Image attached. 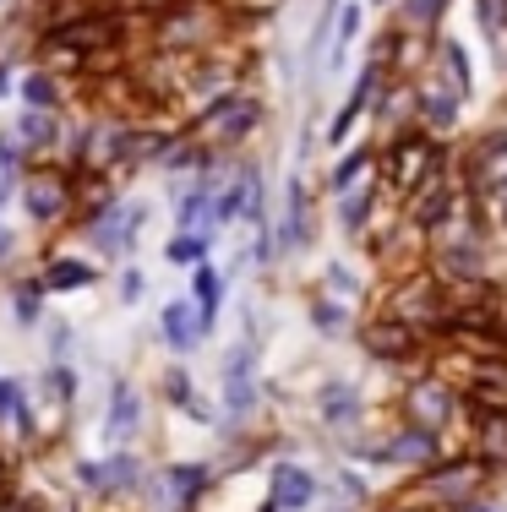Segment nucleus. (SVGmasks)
Listing matches in <instances>:
<instances>
[{"mask_svg": "<svg viewBox=\"0 0 507 512\" xmlns=\"http://www.w3.org/2000/svg\"><path fill=\"white\" fill-rule=\"evenodd\" d=\"M491 485V469L480 463L475 453H453V458H437L431 469L415 474V485H409V512H464L475 507L480 496H486Z\"/></svg>", "mask_w": 507, "mask_h": 512, "instance_id": "nucleus-1", "label": "nucleus"}, {"mask_svg": "<svg viewBox=\"0 0 507 512\" xmlns=\"http://www.w3.org/2000/svg\"><path fill=\"white\" fill-rule=\"evenodd\" d=\"M398 322H409L415 333H458V306L448 295L442 278H426V273H409L404 284L393 289V311Z\"/></svg>", "mask_w": 507, "mask_h": 512, "instance_id": "nucleus-2", "label": "nucleus"}, {"mask_svg": "<svg viewBox=\"0 0 507 512\" xmlns=\"http://www.w3.org/2000/svg\"><path fill=\"white\" fill-rule=\"evenodd\" d=\"M120 39V17L115 11H88V17H71V22H55L50 33H44L39 44V60H50V66H60V60H99L110 44Z\"/></svg>", "mask_w": 507, "mask_h": 512, "instance_id": "nucleus-3", "label": "nucleus"}, {"mask_svg": "<svg viewBox=\"0 0 507 512\" xmlns=\"http://www.w3.org/2000/svg\"><path fill=\"white\" fill-rule=\"evenodd\" d=\"M442 169V148L431 137H398L388 153H382V186L393 191V197H409L415 202L420 191L437 180Z\"/></svg>", "mask_w": 507, "mask_h": 512, "instance_id": "nucleus-4", "label": "nucleus"}, {"mask_svg": "<svg viewBox=\"0 0 507 512\" xmlns=\"http://www.w3.org/2000/svg\"><path fill=\"white\" fill-rule=\"evenodd\" d=\"M464 409H469L464 393L448 387V382H437V376H426V382L409 393V425H420V431H431V436H442Z\"/></svg>", "mask_w": 507, "mask_h": 512, "instance_id": "nucleus-5", "label": "nucleus"}, {"mask_svg": "<svg viewBox=\"0 0 507 512\" xmlns=\"http://www.w3.org/2000/svg\"><path fill=\"white\" fill-rule=\"evenodd\" d=\"M257 120H262V104L251 99V93H229V99L202 109L197 137H208V142H240L251 126H257Z\"/></svg>", "mask_w": 507, "mask_h": 512, "instance_id": "nucleus-6", "label": "nucleus"}, {"mask_svg": "<svg viewBox=\"0 0 507 512\" xmlns=\"http://www.w3.org/2000/svg\"><path fill=\"white\" fill-rule=\"evenodd\" d=\"M371 463H404V469H431V463L442 458V436H431V431H420V425H398V431L388 436L382 447H371L366 453Z\"/></svg>", "mask_w": 507, "mask_h": 512, "instance_id": "nucleus-7", "label": "nucleus"}, {"mask_svg": "<svg viewBox=\"0 0 507 512\" xmlns=\"http://www.w3.org/2000/svg\"><path fill=\"white\" fill-rule=\"evenodd\" d=\"M224 409L229 420H246L257 409V349L251 344H235L224 360Z\"/></svg>", "mask_w": 507, "mask_h": 512, "instance_id": "nucleus-8", "label": "nucleus"}, {"mask_svg": "<svg viewBox=\"0 0 507 512\" xmlns=\"http://www.w3.org/2000/svg\"><path fill=\"white\" fill-rule=\"evenodd\" d=\"M268 507L273 512H311L317 507V474H311L306 463H273Z\"/></svg>", "mask_w": 507, "mask_h": 512, "instance_id": "nucleus-9", "label": "nucleus"}, {"mask_svg": "<svg viewBox=\"0 0 507 512\" xmlns=\"http://www.w3.org/2000/svg\"><path fill=\"white\" fill-rule=\"evenodd\" d=\"M360 344H366L382 365H404V360L420 355V333L409 322H398V316H377V322H366Z\"/></svg>", "mask_w": 507, "mask_h": 512, "instance_id": "nucleus-10", "label": "nucleus"}, {"mask_svg": "<svg viewBox=\"0 0 507 512\" xmlns=\"http://www.w3.org/2000/svg\"><path fill=\"white\" fill-rule=\"evenodd\" d=\"M469 453L491 474H507V409H475L469 414Z\"/></svg>", "mask_w": 507, "mask_h": 512, "instance_id": "nucleus-11", "label": "nucleus"}, {"mask_svg": "<svg viewBox=\"0 0 507 512\" xmlns=\"http://www.w3.org/2000/svg\"><path fill=\"white\" fill-rule=\"evenodd\" d=\"M213 333V316L208 311H197V306H164V316H159V338L169 349H175V355H186V349H197L202 338Z\"/></svg>", "mask_w": 507, "mask_h": 512, "instance_id": "nucleus-12", "label": "nucleus"}, {"mask_svg": "<svg viewBox=\"0 0 507 512\" xmlns=\"http://www.w3.org/2000/svg\"><path fill=\"white\" fill-rule=\"evenodd\" d=\"M164 485H169V502H175L180 512H202L208 485H213V469H208V463H169Z\"/></svg>", "mask_w": 507, "mask_h": 512, "instance_id": "nucleus-13", "label": "nucleus"}, {"mask_svg": "<svg viewBox=\"0 0 507 512\" xmlns=\"http://www.w3.org/2000/svg\"><path fill=\"white\" fill-rule=\"evenodd\" d=\"M137 425H142V393L126 382V376H115V387H110V414H104V431H110L115 442H131V436H137Z\"/></svg>", "mask_w": 507, "mask_h": 512, "instance_id": "nucleus-14", "label": "nucleus"}, {"mask_svg": "<svg viewBox=\"0 0 507 512\" xmlns=\"http://www.w3.org/2000/svg\"><path fill=\"white\" fill-rule=\"evenodd\" d=\"M382 82V66H366L360 71V82H355V93H349V104L333 115V126H328V148H344L349 142V131H355V120L366 115V104H371V88Z\"/></svg>", "mask_w": 507, "mask_h": 512, "instance_id": "nucleus-15", "label": "nucleus"}, {"mask_svg": "<svg viewBox=\"0 0 507 512\" xmlns=\"http://www.w3.org/2000/svg\"><path fill=\"white\" fill-rule=\"evenodd\" d=\"M28 213L33 218H60V207L71 202V191H66V175L60 169H39V175H28Z\"/></svg>", "mask_w": 507, "mask_h": 512, "instance_id": "nucleus-16", "label": "nucleus"}, {"mask_svg": "<svg viewBox=\"0 0 507 512\" xmlns=\"http://www.w3.org/2000/svg\"><path fill=\"white\" fill-rule=\"evenodd\" d=\"M317 414H322V425H333V431H355L366 409H360V393L349 382H333V387H322Z\"/></svg>", "mask_w": 507, "mask_h": 512, "instance_id": "nucleus-17", "label": "nucleus"}, {"mask_svg": "<svg viewBox=\"0 0 507 512\" xmlns=\"http://www.w3.org/2000/svg\"><path fill=\"white\" fill-rule=\"evenodd\" d=\"M458 99H464V93H453L448 82H426V88H420V120H426L431 131H448V126H458Z\"/></svg>", "mask_w": 507, "mask_h": 512, "instance_id": "nucleus-18", "label": "nucleus"}, {"mask_svg": "<svg viewBox=\"0 0 507 512\" xmlns=\"http://www.w3.org/2000/svg\"><path fill=\"white\" fill-rule=\"evenodd\" d=\"M453 207H458V191L448 186V180H431V186L415 197L409 213H415V229H442V218H448Z\"/></svg>", "mask_w": 507, "mask_h": 512, "instance_id": "nucleus-19", "label": "nucleus"}, {"mask_svg": "<svg viewBox=\"0 0 507 512\" xmlns=\"http://www.w3.org/2000/svg\"><path fill=\"white\" fill-rule=\"evenodd\" d=\"M142 224V213H137V207H115V213L110 218H99V224H93V246H99V251H131V229H137Z\"/></svg>", "mask_w": 507, "mask_h": 512, "instance_id": "nucleus-20", "label": "nucleus"}, {"mask_svg": "<svg viewBox=\"0 0 507 512\" xmlns=\"http://www.w3.org/2000/svg\"><path fill=\"white\" fill-rule=\"evenodd\" d=\"M148 469L137 463V453H110L104 458V496H137Z\"/></svg>", "mask_w": 507, "mask_h": 512, "instance_id": "nucleus-21", "label": "nucleus"}, {"mask_svg": "<svg viewBox=\"0 0 507 512\" xmlns=\"http://www.w3.org/2000/svg\"><path fill=\"white\" fill-rule=\"evenodd\" d=\"M93 267L88 262H77V256H60V262H50L44 267V289L50 295H66V289H93Z\"/></svg>", "mask_w": 507, "mask_h": 512, "instance_id": "nucleus-22", "label": "nucleus"}, {"mask_svg": "<svg viewBox=\"0 0 507 512\" xmlns=\"http://www.w3.org/2000/svg\"><path fill=\"white\" fill-rule=\"evenodd\" d=\"M306 229H311V202H306V191L300 186H289V207H284V235H279V246L284 251H300L306 246Z\"/></svg>", "mask_w": 507, "mask_h": 512, "instance_id": "nucleus-23", "label": "nucleus"}, {"mask_svg": "<svg viewBox=\"0 0 507 512\" xmlns=\"http://www.w3.org/2000/svg\"><path fill=\"white\" fill-rule=\"evenodd\" d=\"M257 207H262V175L246 169V175H235L229 197L219 202V218H240V213H257Z\"/></svg>", "mask_w": 507, "mask_h": 512, "instance_id": "nucleus-24", "label": "nucleus"}, {"mask_svg": "<svg viewBox=\"0 0 507 512\" xmlns=\"http://www.w3.org/2000/svg\"><path fill=\"white\" fill-rule=\"evenodd\" d=\"M159 393H164V398H169V404H175V409H186L191 420H213V409L202 404L197 393H191V376L180 371V365H169V371H164V387H159Z\"/></svg>", "mask_w": 507, "mask_h": 512, "instance_id": "nucleus-25", "label": "nucleus"}, {"mask_svg": "<svg viewBox=\"0 0 507 512\" xmlns=\"http://www.w3.org/2000/svg\"><path fill=\"white\" fill-rule=\"evenodd\" d=\"M469 169H475L480 180H486V175H507V126L480 137V148L469 153Z\"/></svg>", "mask_w": 507, "mask_h": 512, "instance_id": "nucleus-26", "label": "nucleus"}, {"mask_svg": "<svg viewBox=\"0 0 507 512\" xmlns=\"http://www.w3.org/2000/svg\"><path fill=\"white\" fill-rule=\"evenodd\" d=\"M437 60H442V82H448L453 93H469V50L458 39H442V50H437Z\"/></svg>", "mask_w": 507, "mask_h": 512, "instance_id": "nucleus-27", "label": "nucleus"}, {"mask_svg": "<svg viewBox=\"0 0 507 512\" xmlns=\"http://www.w3.org/2000/svg\"><path fill=\"white\" fill-rule=\"evenodd\" d=\"M22 99H28V109H39V115H55V104H60L55 77L50 71H28V77H22Z\"/></svg>", "mask_w": 507, "mask_h": 512, "instance_id": "nucleus-28", "label": "nucleus"}, {"mask_svg": "<svg viewBox=\"0 0 507 512\" xmlns=\"http://www.w3.org/2000/svg\"><path fill=\"white\" fill-rule=\"evenodd\" d=\"M17 137L28 142L33 153H44V148H50V142L60 137V131H55V115H39V109H28V115L17 120Z\"/></svg>", "mask_w": 507, "mask_h": 512, "instance_id": "nucleus-29", "label": "nucleus"}, {"mask_svg": "<svg viewBox=\"0 0 507 512\" xmlns=\"http://www.w3.org/2000/svg\"><path fill=\"white\" fill-rule=\"evenodd\" d=\"M191 295H197V311H219V295H224V278L213 273L208 262H197V273H191Z\"/></svg>", "mask_w": 507, "mask_h": 512, "instance_id": "nucleus-30", "label": "nucleus"}, {"mask_svg": "<svg viewBox=\"0 0 507 512\" xmlns=\"http://www.w3.org/2000/svg\"><path fill=\"white\" fill-rule=\"evenodd\" d=\"M442 11H448V0H404V28L409 33H426L442 22Z\"/></svg>", "mask_w": 507, "mask_h": 512, "instance_id": "nucleus-31", "label": "nucleus"}, {"mask_svg": "<svg viewBox=\"0 0 507 512\" xmlns=\"http://www.w3.org/2000/svg\"><path fill=\"white\" fill-rule=\"evenodd\" d=\"M0 420H11V425H22V431H28V404H22V387L17 382H6V376H0Z\"/></svg>", "mask_w": 507, "mask_h": 512, "instance_id": "nucleus-32", "label": "nucleus"}, {"mask_svg": "<svg viewBox=\"0 0 507 512\" xmlns=\"http://www.w3.org/2000/svg\"><path fill=\"white\" fill-rule=\"evenodd\" d=\"M371 207H377V186H371V191H360V197H349V202H344V229H349V235H360V229H366Z\"/></svg>", "mask_w": 507, "mask_h": 512, "instance_id": "nucleus-33", "label": "nucleus"}, {"mask_svg": "<svg viewBox=\"0 0 507 512\" xmlns=\"http://www.w3.org/2000/svg\"><path fill=\"white\" fill-rule=\"evenodd\" d=\"M169 262H208V235H180V240H169Z\"/></svg>", "mask_w": 507, "mask_h": 512, "instance_id": "nucleus-34", "label": "nucleus"}, {"mask_svg": "<svg viewBox=\"0 0 507 512\" xmlns=\"http://www.w3.org/2000/svg\"><path fill=\"white\" fill-rule=\"evenodd\" d=\"M213 213V191L208 186H197V191H191V197H180V224H197V218H208Z\"/></svg>", "mask_w": 507, "mask_h": 512, "instance_id": "nucleus-35", "label": "nucleus"}, {"mask_svg": "<svg viewBox=\"0 0 507 512\" xmlns=\"http://www.w3.org/2000/svg\"><path fill=\"white\" fill-rule=\"evenodd\" d=\"M475 11H480V28H486L491 39H502L507 33V0H475Z\"/></svg>", "mask_w": 507, "mask_h": 512, "instance_id": "nucleus-36", "label": "nucleus"}, {"mask_svg": "<svg viewBox=\"0 0 507 512\" xmlns=\"http://www.w3.org/2000/svg\"><path fill=\"white\" fill-rule=\"evenodd\" d=\"M371 164V153H349L344 164L333 169V191H355V180H360V169Z\"/></svg>", "mask_w": 507, "mask_h": 512, "instance_id": "nucleus-37", "label": "nucleus"}, {"mask_svg": "<svg viewBox=\"0 0 507 512\" xmlns=\"http://www.w3.org/2000/svg\"><path fill=\"white\" fill-rule=\"evenodd\" d=\"M39 300H44V278H39V284H28V289H17V316H22V327L39 322Z\"/></svg>", "mask_w": 507, "mask_h": 512, "instance_id": "nucleus-38", "label": "nucleus"}, {"mask_svg": "<svg viewBox=\"0 0 507 512\" xmlns=\"http://www.w3.org/2000/svg\"><path fill=\"white\" fill-rule=\"evenodd\" d=\"M355 33H360V6H344V11H338V50H344Z\"/></svg>", "mask_w": 507, "mask_h": 512, "instance_id": "nucleus-39", "label": "nucleus"}, {"mask_svg": "<svg viewBox=\"0 0 507 512\" xmlns=\"http://www.w3.org/2000/svg\"><path fill=\"white\" fill-rule=\"evenodd\" d=\"M311 316H317V333H338V327H344V311H338V306H322V300L311 306Z\"/></svg>", "mask_w": 507, "mask_h": 512, "instance_id": "nucleus-40", "label": "nucleus"}, {"mask_svg": "<svg viewBox=\"0 0 507 512\" xmlns=\"http://www.w3.org/2000/svg\"><path fill=\"white\" fill-rule=\"evenodd\" d=\"M131 11H153V17H169L175 6H186V0H126Z\"/></svg>", "mask_w": 507, "mask_h": 512, "instance_id": "nucleus-41", "label": "nucleus"}, {"mask_svg": "<svg viewBox=\"0 0 507 512\" xmlns=\"http://www.w3.org/2000/svg\"><path fill=\"white\" fill-rule=\"evenodd\" d=\"M142 295V273H120V300H137Z\"/></svg>", "mask_w": 507, "mask_h": 512, "instance_id": "nucleus-42", "label": "nucleus"}, {"mask_svg": "<svg viewBox=\"0 0 507 512\" xmlns=\"http://www.w3.org/2000/svg\"><path fill=\"white\" fill-rule=\"evenodd\" d=\"M44 512H82V502H77V496H60V502H50Z\"/></svg>", "mask_w": 507, "mask_h": 512, "instance_id": "nucleus-43", "label": "nucleus"}, {"mask_svg": "<svg viewBox=\"0 0 507 512\" xmlns=\"http://www.w3.org/2000/svg\"><path fill=\"white\" fill-rule=\"evenodd\" d=\"M0 164H17V148H11V137H0Z\"/></svg>", "mask_w": 507, "mask_h": 512, "instance_id": "nucleus-44", "label": "nucleus"}, {"mask_svg": "<svg viewBox=\"0 0 507 512\" xmlns=\"http://www.w3.org/2000/svg\"><path fill=\"white\" fill-rule=\"evenodd\" d=\"M6 256H11V235L0 229V262H6Z\"/></svg>", "mask_w": 507, "mask_h": 512, "instance_id": "nucleus-45", "label": "nucleus"}, {"mask_svg": "<svg viewBox=\"0 0 507 512\" xmlns=\"http://www.w3.org/2000/svg\"><path fill=\"white\" fill-rule=\"evenodd\" d=\"M0 480H11V463H6V447H0Z\"/></svg>", "mask_w": 507, "mask_h": 512, "instance_id": "nucleus-46", "label": "nucleus"}, {"mask_svg": "<svg viewBox=\"0 0 507 512\" xmlns=\"http://www.w3.org/2000/svg\"><path fill=\"white\" fill-rule=\"evenodd\" d=\"M6 88H11V71H6V66H0V93H6Z\"/></svg>", "mask_w": 507, "mask_h": 512, "instance_id": "nucleus-47", "label": "nucleus"}, {"mask_svg": "<svg viewBox=\"0 0 507 512\" xmlns=\"http://www.w3.org/2000/svg\"><path fill=\"white\" fill-rule=\"evenodd\" d=\"M6 496H11V480H0V502H6Z\"/></svg>", "mask_w": 507, "mask_h": 512, "instance_id": "nucleus-48", "label": "nucleus"}, {"mask_svg": "<svg viewBox=\"0 0 507 512\" xmlns=\"http://www.w3.org/2000/svg\"><path fill=\"white\" fill-rule=\"evenodd\" d=\"M388 512H409V507H388Z\"/></svg>", "mask_w": 507, "mask_h": 512, "instance_id": "nucleus-49", "label": "nucleus"}, {"mask_svg": "<svg viewBox=\"0 0 507 512\" xmlns=\"http://www.w3.org/2000/svg\"><path fill=\"white\" fill-rule=\"evenodd\" d=\"M0 202H6V186H0Z\"/></svg>", "mask_w": 507, "mask_h": 512, "instance_id": "nucleus-50", "label": "nucleus"}]
</instances>
